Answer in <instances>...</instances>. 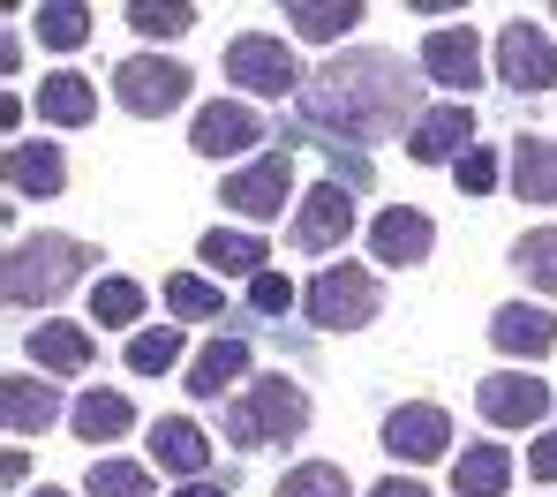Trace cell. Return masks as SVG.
I'll return each instance as SVG.
<instances>
[{"label":"cell","mask_w":557,"mask_h":497,"mask_svg":"<svg viewBox=\"0 0 557 497\" xmlns=\"http://www.w3.org/2000/svg\"><path fill=\"white\" fill-rule=\"evenodd\" d=\"M301 113L332 136H355V144H384V136H399V121H422L414 113V76L376 46L324 61L317 84L301 91Z\"/></svg>","instance_id":"1"},{"label":"cell","mask_w":557,"mask_h":497,"mask_svg":"<svg viewBox=\"0 0 557 497\" xmlns=\"http://www.w3.org/2000/svg\"><path fill=\"white\" fill-rule=\"evenodd\" d=\"M76 272H91V249L76 234H38V241H15L8 249V309H38V301H61L76 287Z\"/></svg>","instance_id":"2"},{"label":"cell","mask_w":557,"mask_h":497,"mask_svg":"<svg viewBox=\"0 0 557 497\" xmlns=\"http://www.w3.org/2000/svg\"><path fill=\"white\" fill-rule=\"evenodd\" d=\"M309 430V393L294 385V377H257L249 393H234L226 407V437L242 445V452H257V445H294Z\"/></svg>","instance_id":"3"},{"label":"cell","mask_w":557,"mask_h":497,"mask_svg":"<svg viewBox=\"0 0 557 497\" xmlns=\"http://www.w3.org/2000/svg\"><path fill=\"white\" fill-rule=\"evenodd\" d=\"M301 309H309L317 332H362L376 309H384V295H376V272H362V264H332V272L309 279Z\"/></svg>","instance_id":"4"},{"label":"cell","mask_w":557,"mask_h":497,"mask_svg":"<svg viewBox=\"0 0 557 497\" xmlns=\"http://www.w3.org/2000/svg\"><path fill=\"white\" fill-rule=\"evenodd\" d=\"M113 99L128 105L136 121H166V113L188 99V69L182 61H159V53H128V61L113 69Z\"/></svg>","instance_id":"5"},{"label":"cell","mask_w":557,"mask_h":497,"mask_svg":"<svg viewBox=\"0 0 557 497\" xmlns=\"http://www.w3.org/2000/svg\"><path fill=\"white\" fill-rule=\"evenodd\" d=\"M497 76H505V91H520V99L557 91V46H550V30H535L528 15H512V23L497 30Z\"/></svg>","instance_id":"6"},{"label":"cell","mask_w":557,"mask_h":497,"mask_svg":"<svg viewBox=\"0 0 557 497\" xmlns=\"http://www.w3.org/2000/svg\"><path fill=\"white\" fill-rule=\"evenodd\" d=\"M226 76H234V91H257V99H286V91L301 84L294 53L278 46L272 30H242V38L226 46Z\"/></svg>","instance_id":"7"},{"label":"cell","mask_w":557,"mask_h":497,"mask_svg":"<svg viewBox=\"0 0 557 497\" xmlns=\"http://www.w3.org/2000/svg\"><path fill=\"white\" fill-rule=\"evenodd\" d=\"M347 234H355V189L347 182H317L301 197V211H294V249L301 257H332Z\"/></svg>","instance_id":"8"},{"label":"cell","mask_w":557,"mask_h":497,"mask_svg":"<svg viewBox=\"0 0 557 497\" xmlns=\"http://www.w3.org/2000/svg\"><path fill=\"white\" fill-rule=\"evenodd\" d=\"M474 407H482L490 430H535V422L550 414V385L528 377V370H497V377L474 385Z\"/></svg>","instance_id":"9"},{"label":"cell","mask_w":557,"mask_h":497,"mask_svg":"<svg viewBox=\"0 0 557 497\" xmlns=\"http://www.w3.org/2000/svg\"><path fill=\"white\" fill-rule=\"evenodd\" d=\"M384 445H392L407 468H430V460H445V452H453V414H445V407H430V399L392 407V414H384Z\"/></svg>","instance_id":"10"},{"label":"cell","mask_w":557,"mask_h":497,"mask_svg":"<svg viewBox=\"0 0 557 497\" xmlns=\"http://www.w3.org/2000/svg\"><path fill=\"white\" fill-rule=\"evenodd\" d=\"M257 144H264V113L242 99H219L188 121V151H203V159H234V151H257Z\"/></svg>","instance_id":"11"},{"label":"cell","mask_w":557,"mask_h":497,"mask_svg":"<svg viewBox=\"0 0 557 497\" xmlns=\"http://www.w3.org/2000/svg\"><path fill=\"white\" fill-rule=\"evenodd\" d=\"M422 76H430L437 91H474V84H482V38H474L467 23L430 30V38H422Z\"/></svg>","instance_id":"12"},{"label":"cell","mask_w":557,"mask_h":497,"mask_svg":"<svg viewBox=\"0 0 557 497\" xmlns=\"http://www.w3.org/2000/svg\"><path fill=\"white\" fill-rule=\"evenodd\" d=\"M294 189V159L286 151H257V166H242V174H226V211H249V219H272L278 203Z\"/></svg>","instance_id":"13"},{"label":"cell","mask_w":557,"mask_h":497,"mask_svg":"<svg viewBox=\"0 0 557 497\" xmlns=\"http://www.w3.org/2000/svg\"><path fill=\"white\" fill-rule=\"evenodd\" d=\"M437 249V226H430V211H414V203H392V211H376V226H370V257L376 264H422Z\"/></svg>","instance_id":"14"},{"label":"cell","mask_w":557,"mask_h":497,"mask_svg":"<svg viewBox=\"0 0 557 497\" xmlns=\"http://www.w3.org/2000/svg\"><path fill=\"white\" fill-rule=\"evenodd\" d=\"M467 136H474V113H467L460 99L430 105V113L414 121V136H407V159H422V166H445V159H453V166H460L467 151H474Z\"/></svg>","instance_id":"15"},{"label":"cell","mask_w":557,"mask_h":497,"mask_svg":"<svg viewBox=\"0 0 557 497\" xmlns=\"http://www.w3.org/2000/svg\"><path fill=\"white\" fill-rule=\"evenodd\" d=\"M490 339H497V355H512V362H543L557 347V316L550 309H528V301H505V309L490 316Z\"/></svg>","instance_id":"16"},{"label":"cell","mask_w":557,"mask_h":497,"mask_svg":"<svg viewBox=\"0 0 557 497\" xmlns=\"http://www.w3.org/2000/svg\"><path fill=\"white\" fill-rule=\"evenodd\" d=\"M0 166H8V197H61L69 189V166L53 144H8Z\"/></svg>","instance_id":"17"},{"label":"cell","mask_w":557,"mask_h":497,"mask_svg":"<svg viewBox=\"0 0 557 497\" xmlns=\"http://www.w3.org/2000/svg\"><path fill=\"white\" fill-rule=\"evenodd\" d=\"M151 452H159V468H166V475H182V483H203V468H211V437H203L188 414L151 422Z\"/></svg>","instance_id":"18"},{"label":"cell","mask_w":557,"mask_h":497,"mask_svg":"<svg viewBox=\"0 0 557 497\" xmlns=\"http://www.w3.org/2000/svg\"><path fill=\"white\" fill-rule=\"evenodd\" d=\"M242 377H249V339H242V332H219V339H211V347L188 362V393H196V399L234 393Z\"/></svg>","instance_id":"19"},{"label":"cell","mask_w":557,"mask_h":497,"mask_svg":"<svg viewBox=\"0 0 557 497\" xmlns=\"http://www.w3.org/2000/svg\"><path fill=\"white\" fill-rule=\"evenodd\" d=\"M0 422H8V437H46L53 422H61V393L53 385H38V377H8L0 385Z\"/></svg>","instance_id":"20"},{"label":"cell","mask_w":557,"mask_h":497,"mask_svg":"<svg viewBox=\"0 0 557 497\" xmlns=\"http://www.w3.org/2000/svg\"><path fill=\"white\" fill-rule=\"evenodd\" d=\"M23 339H30V362H38V370H53V377H76V370H91V332H84V324H61V316H53V324H38V332H23Z\"/></svg>","instance_id":"21"},{"label":"cell","mask_w":557,"mask_h":497,"mask_svg":"<svg viewBox=\"0 0 557 497\" xmlns=\"http://www.w3.org/2000/svg\"><path fill=\"white\" fill-rule=\"evenodd\" d=\"M453 490L460 497H505L512 490V452H505V445H460Z\"/></svg>","instance_id":"22"},{"label":"cell","mask_w":557,"mask_h":497,"mask_svg":"<svg viewBox=\"0 0 557 497\" xmlns=\"http://www.w3.org/2000/svg\"><path fill=\"white\" fill-rule=\"evenodd\" d=\"M38 113L53 128H84V121H98V84H84L76 69H61V76L38 84Z\"/></svg>","instance_id":"23"},{"label":"cell","mask_w":557,"mask_h":497,"mask_svg":"<svg viewBox=\"0 0 557 497\" xmlns=\"http://www.w3.org/2000/svg\"><path fill=\"white\" fill-rule=\"evenodd\" d=\"M512 189L528 203H557V136H520L512 144Z\"/></svg>","instance_id":"24"},{"label":"cell","mask_w":557,"mask_h":497,"mask_svg":"<svg viewBox=\"0 0 557 497\" xmlns=\"http://www.w3.org/2000/svg\"><path fill=\"white\" fill-rule=\"evenodd\" d=\"M69 422H76L84 445H113V437L136 422V407H128V393H106V385H98V393H84L76 407H69Z\"/></svg>","instance_id":"25"},{"label":"cell","mask_w":557,"mask_h":497,"mask_svg":"<svg viewBox=\"0 0 557 497\" xmlns=\"http://www.w3.org/2000/svg\"><path fill=\"white\" fill-rule=\"evenodd\" d=\"M196 257H203L211 272H249V279H264V234H242V226H211V234L196 241Z\"/></svg>","instance_id":"26"},{"label":"cell","mask_w":557,"mask_h":497,"mask_svg":"<svg viewBox=\"0 0 557 497\" xmlns=\"http://www.w3.org/2000/svg\"><path fill=\"white\" fill-rule=\"evenodd\" d=\"M286 23H294L301 38L332 46V38H347V30L362 23V8H355V0H339V8H332V0H286Z\"/></svg>","instance_id":"27"},{"label":"cell","mask_w":557,"mask_h":497,"mask_svg":"<svg viewBox=\"0 0 557 497\" xmlns=\"http://www.w3.org/2000/svg\"><path fill=\"white\" fill-rule=\"evenodd\" d=\"M166 309H174L182 324H219V316H226V295H219L211 279H196V272H174V279H166Z\"/></svg>","instance_id":"28"},{"label":"cell","mask_w":557,"mask_h":497,"mask_svg":"<svg viewBox=\"0 0 557 497\" xmlns=\"http://www.w3.org/2000/svg\"><path fill=\"white\" fill-rule=\"evenodd\" d=\"M84 38H91V8H76V0H46V8H38V46L76 53Z\"/></svg>","instance_id":"29"},{"label":"cell","mask_w":557,"mask_h":497,"mask_svg":"<svg viewBox=\"0 0 557 497\" xmlns=\"http://www.w3.org/2000/svg\"><path fill=\"white\" fill-rule=\"evenodd\" d=\"M512 264H520V279H528V287L557 295V226H535V234H520Z\"/></svg>","instance_id":"30"},{"label":"cell","mask_w":557,"mask_h":497,"mask_svg":"<svg viewBox=\"0 0 557 497\" xmlns=\"http://www.w3.org/2000/svg\"><path fill=\"white\" fill-rule=\"evenodd\" d=\"M278 497H355V483H347V468H332V460H301V468L278 475Z\"/></svg>","instance_id":"31"},{"label":"cell","mask_w":557,"mask_h":497,"mask_svg":"<svg viewBox=\"0 0 557 497\" xmlns=\"http://www.w3.org/2000/svg\"><path fill=\"white\" fill-rule=\"evenodd\" d=\"M91 316L106 324V332H128V324L144 316V287H136V279H98L91 287Z\"/></svg>","instance_id":"32"},{"label":"cell","mask_w":557,"mask_h":497,"mask_svg":"<svg viewBox=\"0 0 557 497\" xmlns=\"http://www.w3.org/2000/svg\"><path fill=\"white\" fill-rule=\"evenodd\" d=\"M91 497H151V468H136V460H91Z\"/></svg>","instance_id":"33"},{"label":"cell","mask_w":557,"mask_h":497,"mask_svg":"<svg viewBox=\"0 0 557 497\" xmlns=\"http://www.w3.org/2000/svg\"><path fill=\"white\" fill-rule=\"evenodd\" d=\"M174 362H182V332H136L128 339V370L136 377H166Z\"/></svg>","instance_id":"34"},{"label":"cell","mask_w":557,"mask_h":497,"mask_svg":"<svg viewBox=\"0 0 557 497\" xmlns=\"http://www.w3.org/2000/svg\"><path fill=\"white\" fill-rule=\"evenodd\" d=\"M128 30H144V38H182V30H196V8H151V0H136L128 8Z\"/></svg>","instance_id":"35"},{"label":"cell","mask_w":557,"mask_h":497,"mask_svg":"<svg viewBox=\"0 0 557 497\" xmlns=\"http://www.w3.org/2000/svg\"><path fill=\"white\" fill-rule=\"evenodd\" d=\"M453 174H460V189H467V197H490V189L505 182V159H497V151H467Z\"/></svg>","instance_id":"36"},{"label":"cell","mask_w":557,"mask_h":497,"mask_svg":"<svg viewBox=\"0 0 557 497\" xmlns=\"http://www.w3.org/2000/svg\"><path fill=\"white\" fill-rule=\"evenodd\" d=\"M249 301H257V316H286L294 309V287L278 272H264V279H249Z\"/></svg>","instance_id":"37"},{"label":"cell","mask_w":557,"mask_h":497,"mask_svg":"<svg viewBox=\"0 0 557 497\" xmlns=\"http://www.w3.org/2000/svg\"><path fill=\"white\" fill-rule=\"evenodd\" d=\"M528 468H535V483H557V430H543V437H535Z\"/></svg>","instance_id":"38"},{"label":"cell","mask_w":557,"mask_h":497,"mask_svg":"<svg viewBox=\"0 0 557 497\" xmlns=\"http://www.w3.org/2000/svg\"><path fill=\"white\" fill-rule=\"evenodd\" d=\"M370 497H430V490H422V483H414V475H384V483H376Z\"/></svg>","instance_id":"39"},{"label":"cell","mask_w":557,"mask_h":497,"mask_svg":"<svg viewBox=\"0 0 557 497\" xmlns=\"http://www.w3.org/2000/svg\"><path fill=\"white\" fill-rule=\"evenodd\" d=\"M174 497H226V490H219V483H182Z\"/></svg>","instance_id":"40"},{"label":"cell","mask_w":557,"mask_h":497,"mask_svg":"<svg viewBox=\"0 0 557 497\" xmlns=\"http://www.w3.org/2000/svg\"><path fill=\"white\" fill-rule=\"evenodd\" d=\"M38 497H69V490H38Z\"/></svg>","instance_id":"41"}]
</instances>
